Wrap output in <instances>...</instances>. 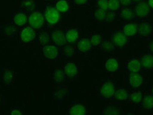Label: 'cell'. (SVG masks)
Returning a JSON list of instances; mask_svg holds the SVG:
<instances>
[{
	"label": "cell",
	"mask_w": 153,
	"mask_h": 115,
	"mask_svg": "<svg viewBox=\"0 0 153 115\" xmlns=\"http://www.w3.org/2000/svg\"><path fill=\"white\" fill-rule=\"evenodd\" d=\"M116 80L114 78H104L101 80L98 90L99 98L103 99H111L114 97L116 92Z\"/></svg>",
	"instance_id": "obj_1"
},
{
	"label": "cell",
	"mask_w": 153,
	"mask_h": 115,
	"mask_svg": "<svg viewBox=\"0 0 153 115\" xmlns=\"http://www.w3.org/2000/svg\"><path fill=\"white\" fill-rule=\"evenodd\" d=\"M104 70L107 73L114 74L120 70V60L118 57H108L104 63Z\"/></svg>",
	"instance_id": "obj_2"
},
{
	"label": "cell",
	"mask_w": 153,
	"mask_h": 115,
	"mask_svg": "<svg viewBox=\"0 0 153 115\" xmlns=\"http://www.w3.org/2000/svg\"><path fill=\"white\" fill-rule=\"evenodd\" d=\"M111 41L115 47L118 49H123L127 46L129 40L128 38L124 35L121 31H118L113 34Z\"/></svg>",
	"instance_id": "obj_3"
},
{
	"label": "cell",
	"mask_w": 153,
	"mask_h": 115,
	"mask_svg": "<svg viewBox=\"0 0 153 115\" xmlns=\"http://www.w3.org/2000/svg\"><path fill=\"white\" fill-rule=\"evenodd\" d=\"M126 70L130 73H136L140 72L142 70V65H141L140 58V57H133L126 61L125 63Z\"/></svg>",
	"instance_id": "obj_4"
},
{
	"label": "cell",
	"mask_w": 153,
	"mask_h": 115,
	"mask_svg": "<svg viewBox=\"0 0 153 115\" xmlns=\"http://www.w3.org/2000/svg\"><path fill=\"white\" fill-rule=\"evenodd\" d=\"M88 109L82 102H74L68 107V115H87Z\"/></svg>",
	"instance_id": "obj_5"
},
{
	"label": "cell",
	"mask_w": 153,
	"mask_h": 115,
	"mask_svg": "<svg viewBox=\"0 0 153 115\" xmlns=\"http://www.w3.org/2000/svg\"><path fill=\"white\" fill-rule=\"evenodd\" d=\"M153 32L152 25L148 22H143L137 26V33L141 38L148 39L152 36Z\"/></svg>",
	"instance_id": "obj_6"
},
{
	"label": "cell",
	"mask_w": 153,
	"mask_h": 115,
	"mask_svg": "<svg viewBox=\"0 0 153 115\" xmlns=\"http://www.w3.org/2000/svg\"><path fill=\"white\" fill-rule=\"evenodd\" d=\"M150 12L151 8L149 7L148 4L145 1L139 2L135 10V16H137L140 19L147 18L150 15Z\"/></svg>",
	"instance_id": "obj_7"
},
{
	"label": "cell",
	"mask_w": 153,
	"mask_h": 115,
	"mask_svg": "<svg viewBox=\"0 0 153 115\" xmlns=\"http://www.w3.org/2000/svg\"><path fill=\"white\" fill-rule=\"evenodd\" d=\"M123 107L120 105H108L103 107L101 115H122Z\"/></svg>",
	"instance_id": "obj_8"
},
{
	"label": "cell",
	"mask_w": 153,
	"mask_h": 115,
	"mask_svg": "<svg viewBox=\"0 0 153 115\" xmlns=\"http://www.w3.org/2000/svg\"><path fill=\"white\" fill-rule=\"evenodd\" d=\"M144 78L140 72L130 73L128 76L129 85L133 89H137L143 85Z\"/></svg>",
	"instance_id": "obj_9"
},
{
	"label": "cell",
	"mask_w": 153,
	"mask_h": 115,
	"mask_svg": "<svg viewBox=\"0 0 153 115\" xmlns=\"http://www.w3.org/2000/svg\"><path fill=\"white\" fill-rule=\"evenodd\" d=\"M63 72L69 79H73L78 74V67L74 62H68L66 63L63 68Z\"/></svg>",
	"instance_id": "obj_10"
},
{
	"label": "cell",
	"mask_w": 153,
	"mask_h": 115,
	"mask_svg": "<svg viewBox=\"0 0 153 115\" xmlns=\"http://www.w3.org/2000/svg\"><path fill=\"white\" fill-rule=\"evenodd\" d=\"M43 53L46 60H55L58 55V50L54 46L48 45L43 47Z\"/></svg>",
	"instance_id": "obj_11"
},
{
	"label": "cell",
	"mask_w": 153,
	"mask_h": 115,
	"mask_svg": "<svg viewBox=\"0 0 153 115\" xmlns=\"http://www.w3.org/2000/svg\"><path fill=\"white\" fill-rule=\"evenodd\" d=\"M129 92L124 85H120L118 87L114 94V99L115 100L118 102H123L127 101L129 99Z\"/></svg>",
	"instance_id": "obj_12"
},
{
	"label": "cell",
	"mask_w": 153,
	"mask_h": 115,
	"mask_svg": "<svg viewBox=\"0 0 153 115\" xmlns=\"http://www.w3.org/2000/svg\"><path fill=\"white\" fill-rule=\"evenodd\" d=\"M45 17L47 22L51 24H55L60 18L58 11L53 7H48L45 11Z\"/></svg>",
	"instance_id": "obj_13"
},
{
	"label": "cell",
	"mask_w": 153,
	"mask_h": 115,
	"mask_svg": "<svg viewBox=\"0 0 153 115\" xmlns=\"http://www.w3.org/2000/svg\"><path fill=\"white\" fill-rule=\"evenodd\" d=\"M140 58L142 68L144 70H153V54L148 52L143 54Z\"/></svg>",
	"instance_id": "obj_14"
},
{
	"label": "cell",
	"mask_w": 153,
	"mask_h": 115,
	"mask_svg": "<svg viewBox=\"0 0 153 115\" xmlns=\"http://www.w3.org/2000/svg\"><path fill=\"white\" fill-rule=\"evenodd\" d=\"M29 24L33 28H38L42 26L44 22V18L41 13L35 12L29 17Z\"/></svg>",
	"instance_id": "obj_15"
},
{
	"label": "cell",
	"mask_w": 153,
	"mask_h": 115,
	"mask_svg": "<svg viewBox=\"0 0 153 115\" xmlns=\"http://www.w3.org/2000/svg\"><path fill=\"white\" fill-rule=\"evenodd\" d=\"M121 32L127 37L135 36L137 32V26L135 23L130 22L123 25L121 28Z\"/></svg>",
	"instance_id": "obj_16"
},
{
	"label": "cell",
	"mask_w": 153,
	"mask_h": 115,
	"mask_svg": "<svg viewBox=\"0 0 153 115\" xmlns=\"http://www.w3.org/2000/svg\"><path fill=\"white\" fill-rule=\"evenodd\" d=\"M34 38H35V31L33 28L30 27L25 28L21 34L22 41L24 43H29V42L33 41Z\"/></svg>",
	"instance_id": "obj_17"
},
{
	"label": "cell",
	"mask_w": 153,
	"mask_h": 115,
	"mask_svg": "<svg viewBox=\"0 0 153 115\" xmlns=\"http://www.w3.org/2000/svg\"><path fill=\"white\" fill-rule=\"evenodd\" d=\"M67 77L65 75L63 70L57 68L53 71V80L56 84H62L66 81Z\"/></svg>",
	"instance_id": "obj_18"
},
{
	"label": "cell",
	"mask_w": 153,
	"mask_h": 115,
	"mask_svg": "<svg viewBox=\"0 0 153 115\" xmlns=\"http://www.w3.org/2000/svg\"><path fill=\"white\" fill-rule=\"evenodd\" d=\"M52 39L54 43L58 46H62L65 45L66 42V38L65 34L61 31H56L52 34Z\"/></svg>",
	"instance_id": "obj_19"
},
{
	"label": "cell",
	"mask_w": 153,
	"mask_h": 115,
	"mask_svg": "<svg viewBox=\"0 0 153 115\" xmlns=\"http://www.w3.org/2000/svg\"><path fill=\"white\" fill-rule=\"evenodd\" d=\"M91 44L90 40L88 38H85L79 41L77 44V50L80 53H85L89 52L91 49Z\"/></svg>",
	"instance_id": "obj_20"
},
{
	"label": "cell",
	"mask_w": 153,
	"mask_h": 115,
	"mask_svg": "<svg viewBox=\"0 0 153 115\" xmlns=\"http://www.w3.org/2000/svg\"><path fill=\"white\" fill-rule=\"evenodd\" d=\"M141 107L146 110H151L153 109V95L151 94H146L143 96L140 102Z\"/></svg>",
	"instance_id": "obj_21"
},
{
	"label": "cell",
	"mask_w": 153,
	"mask_h": 115,
	"mask_svg": "<svg viewBox=\"0 0 153 115\" xmlns=\"http://www.w3.org/2000/svg\"><path fill=\"white\" fill-rule=\"evenodd\" d=\"M120 16L124 21H131L135 18V11H133L131 8L126 7L120 10Z\"/></svg>",
	"instance_id": "obj_22"
},
{
	"label": "cell",
	"mask_w": 153,
	"mask_h": 115,
	"mask_svg": "<svg viewBox=\"0 0 153 115\" xmlns=\"http://www.w3.org/2000/svg\"><path fill=\"white\" fill-rule=\"evenodd\" d=\"M78 36H79V33L77 30L75 28H71L69 29L65 34L66 41L70 43H74L78 38Z\"/></svg>",
	"instance_id": "obj_23"
},
{
	"label": "cell",
	"mask_w": 153,
	"mask_h": 115,
	"mask_svg": "<svg viewBox=\"0 0 153 115\" xmlns=\"http://www.w3.org/2000/svg\"><path fill=\"white\" fill-rule=\"evenodd\" d=\"M143 98V93L141 91H133L130 94L129 100L134 104H140Z\"/></svg>",
	"instance_id": "obj_24"
},
{
	"label": "cell",
	"mask_w": 153,
	"mask_h": 115,
	"mask_svg": "<svg viewBox=\"0 0 153 115\" xmlns=\"http://www.w3.org/2000/svg\"><path fill=\"white\" fill-rule=\"evenodd\" d=\"M67 93H68L67 88H59L55 91L53 97L57 101H62L65 99Z\"/></svg>",
	"instance_id": "obj_25"
},
{
	"label": "cell",
	"mask_w": 153,
	"mask_h": 115,
	"mask_svg": "<svg viewBox=\"0 0 153 115\" xmlns=\"http://www.w3.org/2000/svg\"><path fill=\"white\" fill-rule=\"evenodd\" d=\"M101 47H102V49L104 50L105 52L107 53H111L115 49L114 43H113L112 41H109V40L103 41L102 43H101Z\"/></svg>",
	"instance_id": "obj_26"
},
{
	"label": "cell",
	"mask_w": 153,
	"mask_h": 115,
	"mask_svg": "<svg viewBox=\"0 0 153 115\" xmlns=\"http://www.w3.org/2000/svg\"><path fill=\"white\" fill-rule=\"evenodd\" d=\"M14 77H15V74L13 71H10V70H9V71L5 72L3 76L4 82V83L7 85H11V84L13 82V81H14Z\"/></svg>",
	"instance_id": "obj_27"
},
{
	"label": "cell",
	"mask_w": 153,
	"mask_h": 115,
	"mask_svg": "<svg viewBox=\"0 0 153 115\" xmlns=\"http://www.w3.org/2000/svg\"><path fill=\"white\" fill-rule=\"evenodd\" d=\"M69 6L65 0H60L56 4V9L60 12H66L68 10Z\"/></svg>",
	"instance_id": "obj_28"
},
{
	"label": "cell",
	"mask_w": 153,
	"mask_h": 115,
	"mask_svg": "<svg viewBox=\"0 0 153 115\" xmlns=\"http://www.w3.org/2000/svg\"><path fill=\"white\" fill-rule=\"evenodd\" d=\"M103 41H104L103 40V37L100 34H94V35L91 36L90 39L91 44L93 46H98L101 45Z\"/></svg>",
	"instance_id": "obj_29"
},
{
	"label": "cell",
	"mask_w": 153,
	"mask_h": 115,
	"mask_svg": "<svg viewBox=\"0 0 153 115\" xmlns=\"http://www.w3.org/2000/svg\"><path fill=\"white\" fill-rule=\"evenodd\" d=\"M119 0H108V9L111 11H114L118 10L120 8Z\"/></svg>",
	"instance_id": "obj_30"
},
{
	"label": "cell",
	"mask_w": 153,
	"mask_h": 115,
	"mask_svg": "<svg viewBox=\"0 0 153 115\" xmlns=\"http://www.w3.org/2000/svg\"><path fill=\"white\" fill-rule=\"evenodd\" d=\"M14 21L15 24L18 26H23L26 23V17L24 14H17L14 16Z\"/></svg>",
	"instance_id": "obj_31"
},
{
	"label": "cell",
	"mask_w": 153,
	"mask_h": 115,
	"mask_svg": "<svg viewBox=\"0 0 153 115\" xmlns=\"http://www.w3.org/2000/svg\"><path fill=\"white\" fill-rule=\"evenodd\" d=\"M106 12H105V11L102 10V9H97L94 11V18L97 21L101 22V21L104 20L106 19Z\"/></svg>",
	"instance_id": "obj_32"
},
{
	"label": "cell",
	"mask_w": 153,
	"mask_h": 115,
	"mask_svg": "<svg viewBox=\"0 0 153 115\" xmlns=\"http://www.w3.org/2000/svg\"><path fill=\"white\" fill-rule=\"evenodd\" d=\"M74 49L71 46H66L62 49V53L65 56L70 57L74 54Z\"/></svg>",
	"instance_id": "obj_33"
},
{
	"label": "cell",
	"mask_w": 153,
	"mask_h": 115,
	"mask_svg": "<svg viewBox=\"0 0 153 115\" xmlns=\"http://www.w3.org/2000/svg\"><path fill=\"white\" fill-rule=\"evenodd\" d=\"M118 19V16L116 14H115L114 12H109L108 13V14H106V20L107 22L108 23H112V22H114L115 21L117 20Z\"/></svg>",
	"instance_id": "obj_34"
},
{
	"label": "cell",
	"mask_w": 153,
	"mask_h": 115,
	"mask_svg": "<svg viewBox=\"0 0 153 115\" xmlns=\"http://www.w3.org/2000/svg\"><path fill=\"white\" fill-rule=\"evenodd\" d=\"M39 41L41 43L43 44H46L49 42L50 41V36L47 33H41L39 36Z\"/></svg>",
	"instance_id": "obj_35"
},
{
	"label": "cell",
	"mask_w": 153,
	"mask_h": 115,
	"mask_svg": "<svg viewBox=\"0 0 153 115\" xmlns=\"http://www.w3.org/2000/svg\"><path fill=\"white\" fill-rule=\"evenodd\" d=\"M98 6L100 9L106 11L108 9V0H99Z\"/></svg>",
	"instance_id": "obj_36"
},
{
	"label": "cell",
	"mask_w": 153,
	"mask_h": 115,
	"mask_svg": "<svg viewBox=\"0 0 153 115\" xmlns=\"http://www.w3.org/2000/svg\"><path fill=\"white\" fill-rule=\"evenodd\" d=\"M24 7L28 10H31V9L34 8V4L33 1H30V0H27V1L24 2Z\"/></svg>",
	"instance_id": "obj_37"
},
{
	"label": "cell",
	"mask_w": 153,
	"mask_h": 115,
	"mask_svg": "<svg viewBox=\"0 0 153 115\" xmlns=\"http://www.w3.org/2000/svg\"><path fill=\"white\" fill-rule=\"evenodd\" d=\"M120 4L121 5H123V7H128V6L131 5L133 0H119Z\"/></svg>",
	"instance_id": "obj_38"
},
{
	"label": "cell",
	"mask_w": 153,
	"mask_h": 115,
	"mask_svg": "<svg viewBox=\"0 0 153 115\" xmlns=\"http://www.w3.org/2000/svg\"><path fill=\"white\" fill-rule=\"evenodd\" d=\"M148 52L153 54V39L150 42L148 45Z\"/></svg>",
	"instance_id": "obj_39"
},
{
	"label": "cell",
	"mask_w": 153,
	"mask_h": 115,
	"mask_svg": "<svg viewBox=\"0 0 153 115\" xmlns=\"http://www.w3.org/2000/svg\"><path fill=\"white\" fill-rule=\"evenodd\" d=\"M10 115H22V113L18 110H13L11 112Z\"/></svg>",
	"instance_id": "obj_40"
},
{
	"label": "cell",
	"mask_w": 153,
	"mask_h": 115,
	"mask_svg": "<svg viewBox=\"0 0 153 115\" xmlns=\"http://www.w3.org/2000/svg\"><path fill=\"white\" fill-rule=\"evenodd\" d=\"M75 1L76 4L79 5H82V4H85L87 2V0H74Z\"/></svg>",
	"instance_id": "obj_41"
},
{
	"label": "cell",
	"mask_w": 153,
	"mask_h": 115,
	"mask_svg": "<svg viewBox=\"0 0 153 115\" xmlns=\"http://www.w3.org/2000/svg\"><path fill=\"white\" fill-rule=\"evenodd\" d=\"M148 4L151 9H153V0H148Z\"/></svg>",
	"instance_id": "obj_42"
},
{
	"label": "cell",
	"mask_w": 153,
	"mask_h": 115,
	"mask_svg": "<svg viewBox=\"0 0 153 115\" xmlns=\"http://www.w3.org/2000/svg\"><path fill=\"white\" fill-rule=\"evenodd\" d=\"M133 1H135V2H140V1H142L143 0H133Z\"/></svg>",
	"instance_id": "obj_43"
},
{
	"label": "cell",
	"mask_w": 153,
	"mask_h": 115,
	"mask_svg": "<svg viewBox=\"0 0 153 115\" xmlns=\"http://www.w3.org/2000/svg\"><path fill=\"white\" fill-rule=\"evenodd\" d=\"M126 115H135V114H133V113H128V114H126Z\"/></svg>",
	"instance_id": "obj_44"
},
{
	"label": "cell",
	"mask_w": 153,
	"mask_h": 115,
	"mask_svg": "<svg viewBox=\"0 0 153 115\" xmlns=\"http://www.w3.org/2000/svg\"><path fill=\"white\" fill-rule=\"evenodd\" d=\"M152 95H153V86H152Z\"/></svg>",
	"instance_id": "obj_45"
},
{
	"label": "cell",
	"mask_w": 153,
	"mask_h": 115,
	"mask_svg": "<svg viewBox=\"0 0 153 115\" xmlns=\"http://www.w3.org/2000/svg\"><path fill=\"white\" fill-rule=\"evenodd\" d=\"M1 96H0V103H1Z\"/></svg>",
	"instance_id": "obj_46"
}]
</instances>
